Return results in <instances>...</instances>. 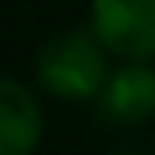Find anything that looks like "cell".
I'll return each instance as SVG.
<instances>
[{
  "label": "cell",
  "instance_id": "1",
  "mask_svg": "<svg viewBox=\"0 0 155 155\" xmlns=\"http://www.w3.org/2000/svg\"><path fill=\"white\" fill-rule=\"evenodd\" d=\"M109 53L92 28L60 32L35 53V81L53 99L92 102L109 81Z\"/></svg>",
  "mask_w": 155,
  "mask_h": 155
},
{
  "label": "cell",
  "instance_id": "2",
  "mask_svg": "<svg viewBox=\"0 0 155 155\" xmlns=\"http://www.w3.org/2000/svg\"><path fill=\"white\" fill-rule=\"evenodd\" d=\"M88 28L120 64H155V0H92Z\"/></svg>",
  "mask_w": 155,
  "mask_h": 155
},
{
  "label": "cell",
  "instance_id": "3",
  "mask_svg": "<svg viewBox=\"0 0 155 155\" xmlns=\"http://www.w3.org/2000/svg\"><path fill=\"white\" fill-rule=\"evenodd\" d=\"M106 120L137 127L155 116V64H120L95 99Z\"/></svg>",
  "mask_w": 155,
  "mask_h": 155
},
{
  "label": "cell",
  "instance_id": "4",
  "mask_svg": "<svg viewBox=\"0 0 155 155\" xmlns=\"http://www.w3.org/2000/svg\"><path fill=\"white\" fill-rule=\"evenodd\" d=\"M42 141V109L28 85L0 74V155H32Z\"/></svg>",
  "mask_w": 155,
  "mask_h": 155
}]
</instances>
